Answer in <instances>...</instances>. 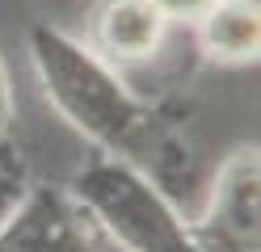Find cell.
I'll use <instances>...</instances> for the list:
<instances>
[{
  "label": "cell",
  "instance_id": "8",
  "mask_svg": "<svg viewBox=\"0 0 261 252\" xmlns=\"http://www.w3.org/2000/svg\"><path fill=\"white\" fill-rule=\"evenodd\" d=\"M13 122V93H9V76L5 67H0V130H5Z\"/></svg>",
  "mask_w": 261,
  "mask_h": 252
},
{
  "label": "cell",
  "instance_id": "9",
  "mask_svg": "<svg viewBox=\"0 0 261 252\" xmlns=\"http://www.w3.org/2000/svg\"><path fill=\"white\" fill-rule=\"evenodd\" d=\"M5 206H9V189H0V214H5Z\"/></svg>",
  "mask_w": 261,
  "mask_h": 252
},
{
  "label": "cell",
  "instance_id": "4",
  "mask_svg": "<svg viewBox=\"0 0 261 252\" xmlns=\"http://www.w3.org/2000/svg\"><path fill=\"white\" fill-rule=\"evenodd\" d=\"M0 252H97V240L80 202L38 189L17 214L0 218Z\"/></svg>",
  "mask_w": 261,
  "mask_h": 252
},
{
  "label": "cell",
  "instance_id": "6",
  "mask_svg": "<svg viewBox=\"0 0 261 252\" xmlns=\"http://www.w3.org/2000/svg\"><path fill=\"white\" fill-rule=\"evenodd\" d=\"M202 46L223 63H244L257 55L261 13L253 0H215L202 17Z\"/></svg>",
  "mask_w": 261,
  "mask_h": 252
},
{
  "label": "cell",
  "instance_id": "2",
  "mask_svg": "<svg viewBox=\"0 0 261 252\" xmlns=\"http://www.w3.org/2000/svg\"><path fill=\"white\" fill-rule=\"evenodd\" d=\"M72 193L80 210L93 214L126 252H198L186 218L169 206L160 185L114 156L80 168Z\"/></svg>",
  "mask_w": 261,
  "mask_h": 252
},
{
  "label": "cell",
  "instance_id": "3",
  "mask_svg": "<svg viewBox=\"0 0 261 252\" xmlns=\"http://www.w3.org/2000/svg\"><path fill=\"white\" fill-rule=\"evenodd\" d=\"M257 151L244 147L223 164L215 189L198 223H190V240L198 252H257L261 223H257Z\"/></svg>",
  "mask_w": 261,
  "mask_h": 252
},
{
  "label": "cell",
  "instance_id": "7",
  "mask_svg": "<svg viewBox=\"0 0 261 252\" xmlns=\"http://www.w3.org/2000/svg\"><path fill=\"white\" fill-rule=\"evenodd\" d=\"M152 5L165 13V21H198L215 0H152Z\"/></svg>",
  "mask_w": 261,
  "mask_h": 252
},
{
  "label": "cell",
  "instance_id": "5",
  "mask_svg": "<svg viewBox=\"0 0 261 252\" xmlns=\"http://www.w3.org/2000/svg\"><path fill=\"white\" fill-rule=\"evenodd\" d=\"M165 25V13L152 0H106L97 13V46L118 63H135L160 46Z\"/></svg>",
  "mask_w": 261,
  "mask_h": 252
},
{
  "label": "cell",
  "instance_id": "1",
  "mask_svg": "<svg viewBox=\"0 0 261 252\" xmlns=\"http://www.w3.org/2000/svg\"><path fill=\"white\" fill-rule=\"evenodd\" d=\"M34 63L42 72L46 97L106 156L139 168L165 189H181V181L194 177L186 147L169 134V126L156 122V114L130 97L122 80H114L110 67L80 42L63 38L59 30H34Z\"/></svg>",
  "mask_w": 261,
  "mask_h": 252
}]
</instances>
